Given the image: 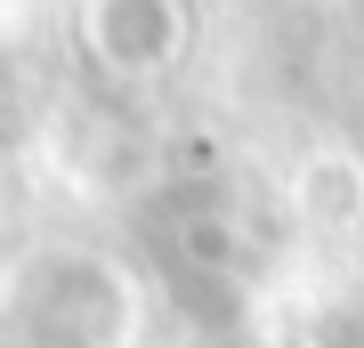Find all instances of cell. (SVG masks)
Masks as SVG:
<instances>
[{
    "mask_svg": "<svg viewBox=\"0 0 364 348\" xmlns=\"http://www.w3.org/2000/svg\"><path fill=\"white\" fill-rule=\"evenodd\" d=\"M291 203H299V219H316V227H356L364 219V162L340 154V146L308 154L299 179H291Z\"/></svg>",
    "mask_w": 364,
    "mask_h": 348,
    "instance_id": "obj_2",
    "label": "cell"
},
{
    "mask_svg": "<svg viewBox=\"0 0 364 348\" xmlns=\"http://www.w3.org/2000/svg\"><path fill=\"white\" fill-rule=\"evenodd\" d=\"M81 49L114 81L170 73V57L186 49V9L178 0H90L81 9Z\"/></svg>",
    "mask_w": 364,
    "mask_h": 348,
    "instance_id": "obj_1",
    "label": "cell"
}]
</instances>
